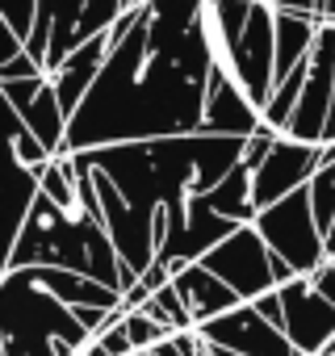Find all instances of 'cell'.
<instances>
[{"instance_id":"1","label":"cell","mask_w":335,"mask_h":356,"mask_svg":"<svg viewBox=\"0 0 335 356\" xmlns=\"http://www.w3.org/2000/svg\"><path fill=\"white\" fill-rule=\"evenodd\" d=\"M247 138L181 134L155 143H122L84 151L97 172V193L105 210V231L126 268L138 277L155 264V214H181L193 197L214 193L243 163Z\"/></svg>"},{"instance_id":"2","label":"cell","mask_w":335,"mask_h":356,"mask_svg":"<svg viewBox=\"0 0 335 356\" xmlns=\"http://www.w3.org/2000/svg\"><path fill=\"white\" fill-rule=\"evenodd\" d=\"M210 76L214 67H197L151 47L142 9L138 26L109 51L92 92L76 109L67 126V151L202 134Z\"/></svg>"},{"instance_id":"3","label":"cell","mask_w":335,"mask_h":356,"mask_svg":"<svg viewBox=\"0 0 335 356\" xmlns=\"http://www.w3.org/2000/svg\"><path fill=\"white\" fill-rule=\"evenodd\" d=\"M13 268H67L80 277H92L117 293L138 285V273L122 264L109 231L101 218H92L84 210V202L76 206H55V202H38L22 239L9 248L5 256V273Z\"/></svg>"},{"instance_id":"4","label":"cell","mask_w":335,"mask_h":356,"mask_svg":"<svg viewBox=\"0 0 335 356\" xmlns=\"http://www.w3.org/2000/svg\"><path fill=\"white\" fill-rule=\"evenodd\" d=\"M55 343L88 348L92 335L76 323L72 306H63L55 293L34 285L26 268L5 273V356L47 352Z\"/></svg>"},{"instance_id":"5","label":"cell","mask_w":335,"mask_h":356,"mask_svg":"<svg viewBox=\"0 0 335 356\" xmlns=\"http://www.w3.org/2000/svg\"><path fill=\"white\" fill-rule=\"evenodd\" d=\"M122 17V0H42L38 26L26 42V51L55 76L80 47L109 34Z\"/></svg>"},{"instance_id":"6","label":"cell","mask_w":335,"mask_h":356,"mask_svg":"<svg viewBox=\"0 0 335 356\" xmlns=\"http://www.w3.org/2000/svg\"><path fill=\"white\" fill-rule=\"evenodd\" d=\"M256 231H260V239L268 243L272 256H281L297 268V277H314L331 260L327 256V235L318 231V218H314V206H310V185L289 193L285 202L260 210Z\"/></svg>"},{"instance_id":"7","label":"cell","mask_w":335,"mask_h":356,"mask_svg":"<svg viewBox=\"0 0 335 356\" xmlns=\"http://www.w3.org/2000/svg\"><path fill=\"white\" fill-rule=\"evenodd\" d=\"M214 277H222L243 302H260L264 293L277 289V277H272V252L268 243L260 239L256 227H239L231 239H222L206 260H202Z\"/></svg>"},{"instance_id":"8","label":"cell","mask_w":335,"mask_h":356,"mask_svg":"<svg viewBox=\"0 0 335 356\" xmlns=\"http://www.w3.org/2000/svg\"><path fill=\"white\" fill-rule=\"evenodd\" d=\"M239 55V76L252 97V105L264 113L277 88V5L272 0H252V17L243 38L235 42Z\"/></svg>"},{"instance_id":"9","label":"cell","mask_w":335,"mask_h":356,"mask_svg":"<svg viewBox=\"0 0 335 356\" xmlns=\"http://www.w3.org/2000/svg\"><path fill=\"white\" fill-rule=\"evenodd\" d=\"M318 168H322V147L297 143V138L281 134V138L272 143L268 159H264L260 172H256V189H252L256 210H268V206L285 202L289 193L306 189L314 176H318Z\"/></svg>"},{"instance_id":"10","label":"cell","mask_w":335,"mask_h":356,"mask_svg":"<svg viewBox=\"0 0 335 356\" xmlns=\"http://www.w3.org/2000/svg\"><path fill=\"white\" fill-rule=\"evenodd\" d=\"M5 84V105L17 109V118L38 134V143L59 159L72 155L67 151V126L72 118L63 113V101L51 84V76H34V80H0Z\"/></svg>"},{"instance_id":"11","label":"cell","mask_w":335,"mask_h":356,"mask_svg":"<svg viewBox=\"0 0 335 356\" xmlns=\"http://www.w3.org/2000/svg\"><path fill=\"white\" fill-rule=\"evenodd\" d=\"M285 306V335L302 356H322V348L335 339V306L314 289L310 277H297L277 289Z\"/></svg>"},{"instance_id":"12","label":"cell","mask_w":335,"mask_h":356,"mask_svg":"<svg viewBox=\"0 0 335 356\" xmlns=\"http://www.w3.org/2000/svg\"><path fill=\"white\" fill-rule=\"evenodd\" d=\"M210 343H218V348H227V352H239V356H302L297 348H293V339L281 331V327H272L268 318H260V310L256 306H239V310H231V314H222V318H214V323H206V327H197Z\"/></svg>"},{"instance_id":"13","label":"cell","mask_w":335,"mask_h":356,"mask_svg":"<svg viewBox=\"0 0 335 356\" xmlns=\"http://www.w3.org/2000/svg\"><path fill=\"white\" fill-rule=\"evenodd\" d=\"M264 126V113L252 105L247 88L227 80L222 72L210 76V88H206V122H202V134H218V138H252L256 130Z\"/></svg>"},{"instance_id":"14","label":"cell","mask_w":335,"mask_h":356,"mask_svg":"<svg viewBox=\"0 0 335 356\" xmlns=\"http://www.w3.org/2000/svg\"><path fill=\"white\" fill-rule=\"evenodd\" d=\"M172 285H177V293L185 298V306H189V314L197 318V327H206V323H214V318H222V314H231V310L243 306V298H239L222 277H214L202 260L177 268Z\"/></svg>"},{"instance_id":"15","label":"cell","mask_w":335,"mask_h":356,"mask_svg":"<svg viewBox=\"0 0 335 356\" xmlns=\"http://www.w3.org/2000/svg\"><path fill=\"white\" fill-rule=\"evenodd\" d=\"M109 51H113V38L109 34H101V38H92L88 47H80L55 76H51V84H55V92H59V101H63V113L67 118H76V109L84 105V97L92 92V84H97V76H101V67H105V59H109Z\"/></svg>"},{"instance_id":"16","label":"cell","mask_w":335,"mask_h":356,"mask_svg":"<svg viewBox=\"0 0 335 356\" xmlns=\"http://www.w3.org/2000/svg\"><path fill=\"white\" fill-rule=\"evenodd\" d=\"M252 189H256V172H252L247 163H239V168L227 176V181H222L214 193H206V202H210V210H214V214L231 218L235 227H256L260 210H256Z\"/></svg>"},{"instance_id":"17","label":"cell","mask_w":335,"mask_h":356,"mask_svg":"<svg viewBox=\"0 0 335 356\" xmlns=\"http://www.w3.org/2000/svg\"><path fill=\"white\" fill-rule=\"evenodd\" d=\"M38 202H42V172L17 163L9 155V248L22 239V231H26Z\"/></svg>"},{"instance_id":"18","label":"cell","mask_w":335,"mask_h":356,"mask_svg":"<svg viewBox=\"0 0 335 356\" xmlns=\"http://www.w3.org/2000/svg\"><path fill=\"white\" fill-rule=\"evenodd\" d=\"M147 314L168 331V335H181V331H197V318L189 314L185 298L177 293V285H163L151 302H147Z\"/></svg>"},{"instance_id":"19","label":"cell","mask_w":335,"mask_h":356,"mask_svg":"<svg viewBox=\"0 0 335 356\" xmlns=\"http://www.w3.org/2000/svg\"><path fill=\"white\" fill-rule=\"evenodd\" d=\"M310 206H314L318 231L331 235V231H335V163L318 168V176L310 181Z\"/></svg>"},{"instance_id":"20","label":"cell","mask_w":335,"mask_h":356,"mask_svg":"<svg viewBox=\"0 0 335 356\" xmlns=\"http://www.w3.org/2000/svg\"><path fill=\"white\" fill-rule=\"evenodd\" d=\"M38 13H42V0H0V26L13 30L22 42H30Z\"/></svg>"},{"instance_id":"21","label":"cell","mask_w":335,"mask_h":356,"mask_svg":"<svg viewBox=\"0 0 335 356\" xmlns=\"http://www.w3.org/2000/svg\"><path fill=\"white\" fill-rule=\"evenodd\" d=\"M126 331H130V339H134V352H151L155 343H163V339H168V331H163L147 310L126 314Z\"/></svg>"},{"instance_id":"22","label":"cell","mask_w":335,"mask_h":356,"mask_svg":"<svg viewBox=\"0 0 335 356\" xmlns=\"http://www.w3.org/2000/svg\"><path fill=\"white\" fill-rule=\"evenodd\" d=\"M97 343L105 348V356H134V339H130V331H126V318L109 323V327L97 335Z\"/></svg>"},{"instance_id":"23","label":"cell","mask_w":335,"mask_h":356,"mask_svg":"<svg viewBox=\"0 0 335 356\" xmlns=\"http://www.w3.org/2000/svg\"><path fill=\"white\" fill-rule=\"evenodd\" d=\"M34 76H47V67L26 51V55H17L13 63H5L0 67V80H34Z\"/></svg>"},{"instance_id":"24","label":"cell","mask_w":335,"mask_h":356,"mask_svg":"<svg viewBox=\"0 0 335 356\" xmlns=\"http://www.w3.org/2000/svg\"><path fill=\"white\" fill-rule=\"evenodd\" d=\"M247 306H256V310H260V318H268L272 327H281V331H285V306H281V293H277V289H272V293H264L260 302H247Z\"/></svg>"},{"instance_id":"25","label":"cell","mask_w":335,"mask_h":356,"mask_svg":"<svg viewBox=\"0 0 335 356\" xmlns=\"http://www.w3.org/2000/svg\"><path fill=\"white\" fill-rule=\"evenodd\" d=\"M310 281H314V289H318V293H322V298H327V302L335 306V264L327 260V264H322V268H318V273H314Z\"/></svg>"},{"instance_id":"26","label":"cell","mask_w":335,"mask_h":356,"mask_svg":"<svg viewBox=\"0 0 335 356\" xmlns=\"http://www.w3.org/2000/svg\"><path fill=\"white\" fill-rule=\"evenodd\" d=\"M272 5H277V13H306V17L318 13V0H272Z\"/></svg>"},{"instance_id":"27","label":"cell","mask_w":335,"mask_h":356,"mask_svg":"<svg viewBox=\"0 0 335 356\" xmlns=\"http://www.w3.org/2000/svg\"><path fill=\"white\" fill-rule=\"evenodd\" d=\"M151 356H185V352H181V343H177V335H168L163 343H155V348H151Z\"/></svg>"},{"instance_id":"28","label":"cell","mask_w":335,"mask_h":356,"mask_svg":"<svg viewBox=\"0 0 335 356\" xmlns=\"http://www.w3.org/2000/svg\"><path fill=\"white\" fill-rule=\"evenodd\" d=\"M214 356H239V352H227V348H218V343H214Z\"/></svg>"},{"instance_id":"29","label":"cell","mask_w":335,"mask_h":356,"mask_svg":"<svg viewBox=\"0 0 335 356\" xmlns=\"http://www.w3.org/2000/svg\"><path fill=\"white\" fill-rule=\"evenodd\" d=\"M134 356H151V352H134Z\"/></svg>"},{"instance_id":"30","label":"cell","mask_w":335,"mask_h":356,"mask_svg":"<svg viewBox=\"0 0 335 356\" xmlns=\"http://www.w3.org/2000/svg\"><path fill=\"white\" fill-rule=\"evenodd\" d=\"M331 264H335V260H331Z\"/></svg>"}]
</instances>
